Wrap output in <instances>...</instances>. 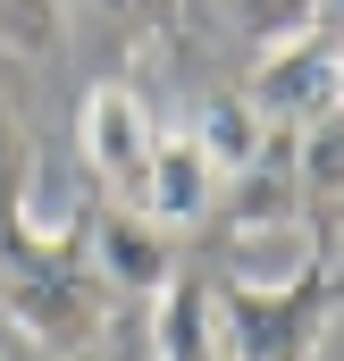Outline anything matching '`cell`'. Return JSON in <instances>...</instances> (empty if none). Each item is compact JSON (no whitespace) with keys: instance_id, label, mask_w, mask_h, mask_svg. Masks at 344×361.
Returning a JSON list of instances; mask_svg holds the SVG:
<instances>
[{"instance_id":"6da1fadb","label":"cell","mask_w":344,"mask_h":361,"mask_svg":"<svg viewBox=\"0 0 344 361\" xmlns=\"http://www.w3.org/2000/svg\"><path fill=\"white\" fill-rule=\"evenodd\" d=\"M0 311L8 328L34 345V353L76 361L109 336L118 319V286L92 269V235L85 219H59V227H25L0 244Z\"/></svg>"},{"instance_id":"7a4b0ae2","label":"cell","mask_w":344,"mask_h":361,"mask_svg":"<svg viewBox=\"0 0 344 361\" xmlns=\"http://www.w3.org/2000/svg\"><path fill=\"white\" fill-rule=\"evenodd\" d=\"M336 311H344L336 277H294V286L219 277V353L227 361H319Z\"/></svg>"},{"instance_id":"3957f363","label":"cell","mask_w":344,"mask_h":361,"mask_svg":"<svg viewBox=\"0 0 344 361\" xmlns=\"http://www.w3.org/2000/svg\"><path fill=\"white\" fill-rule=\"evenodd\" d=\"M152 152H160V126L143 109L135 85H92L76 101V160L109 185V202H135L152 177Z\"/></svg>"},{"instance_id":"277c9868","label":"cell","mask_w":344,"mask_h":361,"mask_svg":"<svg viewBox=\"0 0 344 361\" xmlns=\"http://www.w3.org/2000/svg\"><path fill=\"white\" fill-rule=\"evenodd\" d=\"M244 101H252L269 126H311L319 109H336L344 101V85H336V34H328V25H302V34H285L277 51H260Z\"/></svg>"},{"instance_id":"5b68a950","label":"cell","mask_w":344,"mask_h":361,"mask_svg":"<svg viewBox=\"0 0 344 361\" xmlns=\"http://www.w3.org/2000/svg\"><path fill=\"white\" fill-rule=\"evenodd\" d=\"M328 244L336 227H319L311 210L277 202V210H244L227 227V277L244 286H294V277H328Z\"/></svg>"},{"instance_id":"8992f818","label":"cell","mask_w":344,"mask_h":361,"mask_svg":"<svg viewBox=\"0 0 344 361\" xmlns=\"http://www.w3.org/2000/svg\"><path fill=\"white\" fill-rule=\"evenodd\" d=\"M85 235H92V269L109 277L118 294H160L176 277V235L152 227L135 202H101L85 210Z\"/></svg>"},{"instance_id":"52a82bcc","label":"cell","mask_w":344,"mask_h":361,"mask_svg":"<svg viewBox=\"0 0 344 361\" xmlns=\"http://www.w3.org/2000/svg\"><path fill=\"white\" fill-rule=\"evenodd\" d=\"M219 185H227V177L202 160V143H193V135H160L152 177H143V193H135V210H143L152 227L185 235V227H202V219L219 210Z\"/></svg>"},{"instance_id":"ba28073f","label":"cell","mask_w":344,"mask_h":361,"mask_svg":"<svg viewBox=\"0 0 344 361\" xmlns=\"http://www.w3.org/2000/svg\"><path fill=\"white\" fill-rule=\"evenodd\" d=\"M152 361H227L219 353V277L176 269L152 294Z\"/></svg>"},{"instance_id":"9c48e42d","label":"cell","mask_w":344,"mask_h":361,"mask_svg":"<svg viewBox=\"0 0 344 361\" xmlns=\"http://www.w3.org/2000/svg\"><path fill=\"white\" fill-rule=\"evenodd\" d=\"M193 143H202V160L219 169V177H252L260 152H269V118H260L244 92H227V101H202V126H193Z\"/></svg>"},{"instance_id":"30bf717a","label":"cell","mask_w":344,"mask_h":361,"mask_svg":"<svg viewBox=\"0 0 344 361\" xmlns=\"http://www.w3.org/2000/svg\"><path fill=\"white\" fill-rule=\"evenodd\" d=\"M294 160H302V193H311L319 210H336V202H344V101H336V109H319V118L302 126Z\"/></svg>"},{"instance_id":"8fae6325","label":"cell","mask_w":344,"mask_h":361,"mask_svg":"<svg viewBox=\"0 0 344 361\" xmlns=\"http://www.w3.org/2000/svg\"><path fill=\"white\" fill-rule=\"evenodd\" d=\"M25 193H34V143H25V118H17L8 92H0V244L34 227V219H25Z\"/></svg>"},{"instance_id":"7c38bea8","label":"cell","mask_w":344,"mask_h":361,"mask_svg":"<svg viewBox=\"0 0 344 361\" xmlns=\"http://www.w3.org/2000/svg\"><path fill=\"white\" fill-rule=\"evenodd\" d=\"M219 8H227V25H235V42H244V51L260 59V51H277L285 34H302L319 0H219Z\"/></svg>"},{"instance_id":"4fadbf2b","label":"cell","mask_w":344,"mask_h":361,"mask_svg":"<svg viewBox=\"0 0 344 361\" xmlns=\"http://www.w3.org/2000/svg\"><path fill=\"white\" fill-rule=\"evenodd\" d=\"M0 51L51 59L59 51V0H0Z\"/></svg>"},{"instance_id":"5bb4252c","label":"cell","mask_w":344,"mask_h":361,"mask_svg":"<svg viewBox=\"0 0 344 361\" xmlns=\"http://www.w3.org/2000/svg\"><path fill=\"white\" fill-rule=\"evenodd\" d=\"M92 8H101V17H109L118 34H168L185 0H92Z\"/></svg>"},{"instance_id":"9a60e30c","label":"cell","mask_w":344,"mask_h":361,"mask_svg":"<svg viewBox=\"0 0 344 361\" xmlns=\"http://www.w3.org/2000/svg\"><path fill=\"white\" fill-rule=\"evenodd\" d=\"M328 277L344 286V227H336V244H328Z\"/></svg>"},{"instance_id":"2e32d148","label":"cell","mask_w":344,"mask_h":361,"mask_svg":"<svg viewBox=\"0 0 344 361\" xmlns=\"http://www.w3.org/2000/svg\"><path fill=\"white\" fill-rule=\"evenodd\" d=\"M336 85H344V34H336Z\"/></svg>"},{"instance_id":"e0dca14e","label":"cell","mask_w":344,"mask_h":361,"mask_svg":"<svg viewBox=\"0 0 344 361\" xmlns=\"http://www.w3.org/2000/svg\"><path fill=\"white\" fill-rule=\"evenodd\" d=\"M0 361H25V353H17V345H0Z\"/></svg>"}]
</instances>
